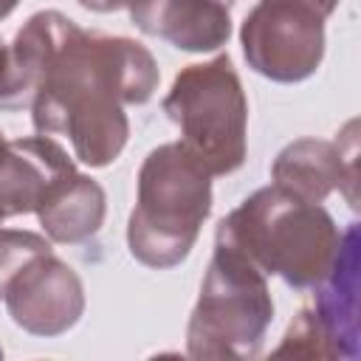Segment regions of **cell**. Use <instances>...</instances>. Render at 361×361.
Segmentation results:
<instances>
[{"instance_id": "obj_10", "label": "cell", "mask_w": 361, "mask_h": 361, "mask_svg": "<svg viewBox=\"0 0 361 361\" xmlns=\"http://www.w3.org/2000/svg\"><path fill=\"white\" fill-rule=\"evenodd\" d=\"M237 0H130L133 25L178 51H217L231 37V6Z\"/></svg>"}, {"instance_id": "obj_9", "label": "cell", "mask_w": 361, "mask_h": 361, "mask_svg": "<svg viewBox=\"0 0 361 361\" xmlns=\"http://www.w3.org/2000/svg\"><path fill=\"white\" fill-rule=\"evenodd\" d=\"M347 149L341 141H322V138H296L279 149L271 164V178L276 186L288 189L290 195L307 203H324L330 192L341 189L350 206L355 209V121L347 124Z\"/></svg>"}, {"instance_id": "obj_19", "label": "cell", "mask_w": 361, "mask_h": 361, "mask_svg": "<svg viewBox=\"0 0 361 361\" xmlns=\"http://www.w3.org/2000/svg\"><path fill=\"white\" fill-rule=\"evenodd\" d=\"M0 358H3V350H0Z\"/></svg>"}, {"instance_id": "obj_18", "label": "cell", "mask_w": 361, "mask_h": 361, "mask_svg": "<svg viewBox=\"0 0 361 361\" xmlns=\"http://www.w3.org/2000/svg\"><path fill=\"white\" fill-rule=\"evenodd\" d=\"M3 147H6V135H3V130H0V152H3Z\"/></svg>"}, {"instance_id": "obj_6", "label": "cell", "mask_w": 361, "mask_h": 361, "mask_svg": "<svg viewBox=\"0 0 361 361\" xmlns=\"http://www.w3.org/2000/svg\"><path fill=\"white\" fill-rule=\"evenodd\" d=\"M338 0H259L240 25L248 68L271 82L313 76L324 56V20Z\"/></svg>"}, {"instance_id": "obj_17", "label": "cell", "mask_w": 361, "mask_h": 361, "mask_svg": "<svg viewBox=\"0 0 361 361\" xmlns=\"http://www.w3.org/2000/svg\"><path fill=\"white\" fill-rule=\"evenodd\" d=\"M17 3H20V0H0V20H6V17L17 8Z\"/></svg>"}, {"instance_id": "obj_14", "label": "cell", "mask_w": 361, "mask_h": 361, "mask_svg": "<svg viewBox=\"0 0 361 361\" xmlns=\"http://www.w3.org/2000/svg\"><path fill=\"white\" fill-rule=\"evenodd\" d=\"M51 251V240L25 228H0V299L6 296L8 282L37 257Z\"/></svg>"}, {"instance_id": "obj_12", "label": "cell", "mask_w": 361, "mask_h": 361, "mask_svg": "<svg viewBox=\"0 0 361 361\" xmlns=\"http://www.w3.org/2000/svg\"><path fill=\"white\" fill-rule=\"evenodd\" d=\"M358 254L361 237L358 223H350L341 231L338 254L327 276L313 288V313L324 327L336 358H358L361 316H358Z\"/></svg>"}, {"instance_id": "obj_5", "label": "cell", "mask_w": 361, "mask_h": 361, "mask_svg": "<svg viewBox=\"0 0 361 361\" xmlns=\"http://www.w3.org/2000/svg\"><path fill=\"white\" fill-rule=\"evenodd\" d=\"M164 113L180 130V144L212 178L243 166L248 102L228 54L186 65L164 96Z\"/></svg>"}, {"instance_id": "obj_20", "label": "cell", "mask_w": 361, "mask_h": 361, "mask_svg": "<svg viewBox=\"0 0 361 361\" xmlns=\"http://www.w3.org/2000/svg\"><path fill=\"white\" fill-rule=\"evenodd\" d=\"M0 48H3V39H0Z\"/></svg>"}, {"instance_id": "obj_16", "label": "cell", "mask_w": 361, "mask_h": 361, "mask_svg": "<svg viewBox=\"0 0 361 361\" xmlns=\"http://www.w3.org/2000/svg\"><path fill=\"white\" fill-rule=\"evenodd\" d=\"M76 3L87 11H96V14H110V11H118V8L130 6V0H76Z\"/></svg>"}, {"instance_id": "obj_21", "label": "cell", "mask_w": 361, "mask_h": 361, "mask_svg": "<svg viewBox=\"0 0 361 361\" xmlns=\"http://www.w3.org/2000/svg\"><path fill=\"white\" fill-rule=\"evenodd\" d=\"M0 223H3V220H0Z\"/></svg>"}, {"instance_id": "obj_8", "label": "cell", "mask_w": 361, "mask_h": 361, "mask_svg": "<svg viewBox=\"0 0 361 361\" xmlns=\"http://www.w3.org/2000/svg\"><path fill=\"white\" fill-rule=\"evenodd\" d=\"M76 23L56 8L37 11L14 34L8 45L0 48V110L17 113L28 110L42 90L54 56L71 37Z\"/></svg>"}, {"instance_id": "obj_4", "label": "cell", "mask_w": 361, "mask_h": 361, "mask_svg": "<svg viewBox=\"0 0 361 361\" xmlns=\"http://www.w3.org/2000/svg\"><path fill=\"white\" fill-rule=\"evenodd\" d=\"M271 322L268 276L237 251L214 245L186 327L189 358H257Z\"/></svg>"}, {"instance_id": "obj_13", "label": "cell", "mask_w": 361, "mask_h": 361, "mask_svg": "<svg viewBox=\"0 0 361 361\" xmlns=\"http://www.w3.org/2000/svg\"><path fill=\"white\" fill-rule=\"evenodd\" d=\"M104 212H107V197L99 180L73 169L71 175H65L59 183L51 186V192L42 197L34 214L51 243L76 245L90 240L102 228Z\"/></svg>"}, {"instance_id": "obj_2", "label": "cell", "mask_w": 361, "mask_h": 361, "mask_svg": "<svg viewBox=\"0 0 361 361\" xmlns=\"http://www.w3.org/2000/svg\"><path fill=\"white\" fill-rule=\"evenodd\" d=\"M214 245L237 251L265 276L313 290L338 254L341 231L322 203L268 183L217 223Z\"/></svg>"}, {"instance_id": "obj_15", "label": "cell", "mask_w": 361, "mask_h": 361, "mask_svg": "<svg viewBox=\"0 0 361 361\" xmlns=\"http://www.w3.org/2000/svg\"><path fill=\"white\" fill-rule=\"evenodd\" d=\"M274 355H299V358H336L333 344L324 333V327L319 324L316 313L310 307H302L293 322L288 324L279 347L274 350Z\"/></svg>"}, {"instance_id": "obj_7", "label": "cell", "mask_w": 361, "mask_h": 361, "mask_svg": "<svg viewBox=\"0 0 361 361\" xmlns=\"http://www.w3.org/2000/svg\"><path fill=\"white\" fill-rule=\"evenodd\" d=\"M3 302L17 327L51 338L68 333L82 319L85 288L79 274L48 251L8 282Z\"/></svg>"}, {"instance_id": "obj_1", "label": "cell", "mask_w": 361, "mask_h": 361, "mask_svg": "<svg viewBox=\"0 0 361 361\" xmlns=\"http://www.w3.org/2000/svg\"><path fill=\"white\" fill-rule=\"evenodd\" d=\"M155 56L130 37L73 28L31 104L39 135H65L85 166H110L130 135L124 104H144L158 87Z\"/></svg>"}, {"instance_id": "obj_11", "label": "cell", "mask_w": 361, "mask_h": 361, "mask_svg": "<svg viewBox=\"0 0 361 361\" xmlns=\"http://www.w3.org/2000/svg\"><path fill=\"white\" fill-rule=\"evenodd\" d=\"M73 169V158L51 135L6 141L0 152V220L37 212L51 186Z\"/></svg>"}, {"instance_id": "obj_3", "label": "cell", "mask_w": 361, "mask_h": 361, "mask_svg": "<svg viewBox=\"0 0 361 361\" xmlns=\"http://www.w3.org/2000/svg\"><path fill=\"white\" fill-rule=\"evenodd\" d=\"M212 212V175L180 144L149 149L138 169V197L127 220V248L147 268L180 265Z\"/></svg>"}]
</instances>
